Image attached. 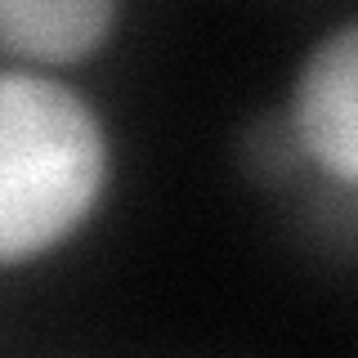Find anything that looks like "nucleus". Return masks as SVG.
<instances>
[{"label": "nucleus", "mask_w": 358, "mask_h": 358, "mask_svg": "<svg viewBox=\"0 0 358 358\" xmlns=\"http://www.w3.org/2000/svg\"><path fill=\"white\" fill-rule=\"evenodd\" d=\"M112 143L94 103L45 72H0V268L59 251L108 193Z\"/></svg>", "instance_id": "1"}, {"label": "nucleus", "mask_w": 358, "mask_h": 358, "mask_svg": "<svg viewBox=\"0 0 358 358\" xmlns=\"http://www.w3.org/2000/svg\"><path fill=\"white\" fill-rule=\"evenodd\" d=\"M291 143L341 188L358 184V22L345 18L300 63L291 85Z\"/></svg>", "instance_id": "2"}, {"label": "nucleus", "mask_w": 358, "mask_h": 358, "mask_svg": "<svg viewBox=\"0 0 358 358\" xmlns=\"http://www.w3.org/2000/svg\"><path fill=\"white\" fill-rule=\"evenodd\" d=\"M121 0H0V54L31 67L94 59L117 31Z\"/></svg>", "instance_id": "3"}]
</instances>
